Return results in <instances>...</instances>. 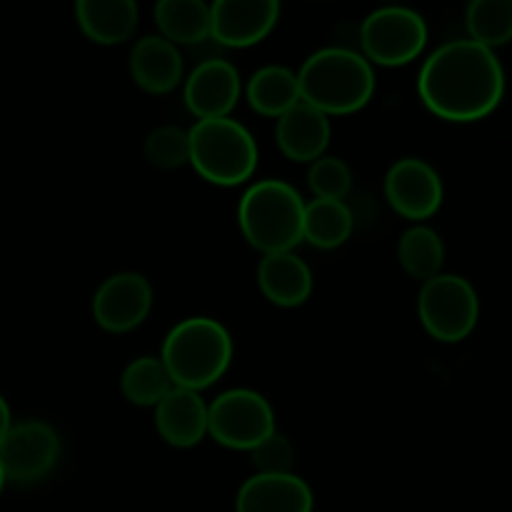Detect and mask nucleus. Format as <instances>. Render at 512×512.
<instances>
[{
  "label": "nucleus",
  "mask_w": 512,
  "mask_h": 512,
  "mask_svg": "<svg viewBox=\"0 0 512 512\" xmlns=\"http://www.w3.org/2000/svg\"><path fill=\"white\" fill-rule=\"evenodd\" d=\"M420 100L430 113L453 123H473L500 105L505 73L495 50L470 38L450 40L428 55L418 75Z\"/></svg>",
  "instance_id": "nucleus-1"
},
{
  "label": "nucleus",
  "mask_w": 512,
  "mask_h": 512,
  "mask_svg": "<svg viewBox=\"0 0 512 512\" xmlns=\"http://www.w3.org/2000/svg\"><path fill=\"white\" fill-rule=\"evenodd\" d=\"M300 100L330 115H348L365 108L375 93L373 65L358 50L330 48L315 50L298 73Z\"/></svg>",
  "instance_id": "nucleus-2"
},
{
  "label": "nucleus",
  "mask_w": 512,
  "mask_h": 512,
  "mask_svg": "<svg viewBox=\"0 0 512 512\" xmlns=\"http://www.w3.org/2000/svg\"><path fill=\"white\" fill-rule=\"evenodd\" d=\"M160 360L175 388L200 393L228 373L233 363V338L215 318H185L165 335Z\"/></svg>",
  "instance_id": "nucleus-3"
},
{
  "label": "nucleus",
  "mask_w": 512,
  "mask_h": 512,
  "mask_svg": "<svg viewBox=\"0 0 512 512\" xmlns=\"http://www.w3.org/2000/svg\"><path fill=\"white\" fill-rule=\"evenodd\" d=\"M305 200L285 180H258L238 205L245 240L263 255L288 253L303 240Z\"/></svg>",
  "instance_id": "nucleus-4"
},
{
  "label": "nucleus",
  "mask_w": 512,
  "mask_h": 512,
  "mask_svg": "<svg viewBox=\"0 0 512 512\" xmlns=\"http://www.w3.org/2000/svg\"><path fill=\"white\" fill-rule=\"evenodd\" d=\"M190 158L200 178L213 185H240L258 168V143L243 123L228 118L195 120L188 130Z\"/></svg>",
  "instance_id": "nucleus-5"
},
{
  "label": "nucleus",
  "mask_w": 512,
  "mask_h": 512,
  "mask_svg": "<svg viewBox=\"0 0 512 512\" xmlns=\"http://www.w3.org/2000/svg\"><path fill=\"white\" fill-rule=\"evenodd\" d=\"M418 315L428 335L440 343H460L478 325L480 300L463 275L440 273L425 280L418 295Z\"/></svg>",
  "instance_id": "nucleus-6"
},
{
  "label": "nucleus",
  "mask_w": 512,
  "mask_h": 512,
  "mask_svg": "<svg viewBox=\"0 0 512 512\" xmlns=\"http://www.w3.org/2000/svg\"><path fill=\"white\" fill-rule=\"evenodd\" d=\"M428 43V23L423 15L405 5H385L373 10L360 25V45L363 58L370 65L385 68L408 65L418 58Z\"/></svg>",
  "instance_id": "nucleus-7"
},
{
  "label": "nucleus",
  "mask_w": 512,
  "mask_h": 512,
  "mask_svg": "<svg viewBox=\"0 0 512 512\" xmlns=\"http://www.w3.org/2000/svg\"><path fill=\"white\" fill-rule=\"evenodd\" d=\"M275 430L273 405L255 390H225L208 405V435L223 448L250 453Z\"/></svg>",
  "instance_id": "nucleus-8"
},
{
  "label": "nucleus",
  "mask_w": 512,
  "mask_h": 512,
  "mask_svg": "<svg viewBox=\"0 0 512 512\" xmlns=\"http://www.w3.org/2000/svg\"><path fill=\"white\" fill-rule=\"evenodd\" d=\"M60 460V438L45 420H20L13 423L0 443V468L5 480L18 485H33L48 478Z\"/></svg>",
  "instance_id": "nucleus-9"
},
{
  "label": "nucleus",
  "mask_w": 512,
  "mask_h": 512,
  "mask_svg": "<svg viewBox=\"0 0 512 512\" xmlns=\"http://www.w3.org/2000/svg\"><path fill=\"white\" fill-rule=\"evenodd\" d=\"M153 308V285L145 275L125 270L105 278L93 295V318L108 333H130Z\"/></svg>",
  "instance_id": "nucleus-10"
},
{
  "label": "nucleus",
  "mask_w": 512,
  "mask_h": 512,
  "mask_svg": "<svg viewBox=\"0 0 512 512\" xmlns=\"http://www.w3.org/2000/svg\"><path fill=\"white\" fill-rule=\"evenodd\" d=\"M385 198L403 218L428 220L443 205V180L425 160L400 158L385 173Z\"/></svg>",
  "instance_id": "nucleus-11"
},
{
  "label": "nucleus",
  "mask_w": 512,
  "mask_h": 512,
  "mask_svg": "<svg viewBox=\"0 0 512 512\" xmlns=\"http://www.w3.org/2000/svg\"><path fill=\"white\" fill-rule=\"evenodd\" d=\"M278 18V0H215L210 5V38L228 48H248L260 43Z\"/></svg>",
  "instance_id": "nucleus-12"
},
{
  "label": "nucleus",
  "mask_w": 512,
  "mask_h": 512,
  "mask_svg": "<svg viewBox=\"0 0 512 512\" xmlns=\"http://www.w3.org/2000/svg\"><path fill=\"white\" fill-rule=\"evenodd\" d=\"M240 73L230 60L208 58L185 80V105L198 120L228 118L240 98Z\"/></svg>",
  "instance_id": "nucleus-13"
},
{
  "label": "nucleus",
  "mask_w": 512,
  "mask_h": 512,
  "mask_svg": "<svg viewBox=\"0 0 512 512\" xmlns=\"http://www.w3.org/2000/svg\"><path fill=\"white\" fill-rule=\"evenodd\" d=\"M313 508V490L295 473H255L240 485L235 498V512H313Z\"/></svg>",
  "instance_id": "nucleus-14"
},
{
  "label": "nucleus",
  "mask_w": 512,
  "mask_h": 512,
  "mask_svg": "<svg viewBox=\"0 0 512 512\" xmlns=\"http://www.w3.org/2000/svg\"><path fill=\"white\" fill-rule=\"evenodd\" d=\"M155 428L173 448H195L208 435V403L188 388H170L155 405Z\"/></svg>",
  "instance_id": "nucleus-15"
},
{
  "label": "nucleus",
  "mask_w": 512,
  "mask_h": 512,
  "mask_svg": "<svg viewBox=\"0 0 512 512\" xmlns=\"http://www.w3.org/2000/svg\"><path fill=\"white\" fill-rule=\"evenodd\" d=\"M333 128L330 118L308 103H295L288 113H283L275 123V140L283 155L298 163H313L323 158L328 150Z\"/></svg>",
  "instance_id": "nucleus-16"
},
{
  "label": "nucleus",
  "mask_w": 512,
  "mask_h": 512,
  "mask_svg": "<svg viewBox=\"0 0 512 512\" xmlns=\"http://www.w3.org/2000/svg\"><path fill=\"white\" fill-rule=\"evenodd\" d=\"M130 75L145 93L165 95L183 80V55L178 45L160 35H145L130 50Z\"/></svg>",
  "instance_id": "nucleus-17"
},
{
  "label": "nucleus",
  "mask_w": 512,
  "mask_h": 512,
  "mask_svg": "<svg viewBox=\"0 0 512 512\" xmlns=\"http://www.w3.org/2000/svg\"><path fill=\"white\" fill-rule=\"evenodd\" d=\"M258 285L278 308H298L313 295V270L293 250L270 253L258 265Z\"/></svg>",
  "instance_id": "nucleus-18"
},
{
  "label": "nucleus",
  "mask_w": 512,
  "mask_h": 512,
  "mask_svg": "<svg viewBox=\"0 0 512 512\" xmlns=\"http://www.w3.org/2000/svg\"><path fill=\"white\" fill-rule=\"evenodd\" d=\"M75 18L93 43L120 45L138 28L140 10L133 0H80Z\"/></svg>",
  "instance_id": "nucleus-19"
},
{
  "label": "nucleus",
  "mask_w": 512,
  "mask_h": 512,
  "mask_svg": "<svg viewBox=\"0 0 512 512\" xmlns=\"http://www.w3.org/2000/svg\"><path fill=\"white\" fill-rule=\"evenodd\" d=\"M245 98L255 113L278 120L295 103H300L298 75L288 65H263L250 75Z\"/></svg>",
  "instance_id": "nucleus-20"
},
{
  "label": "nucleus",
  "mask_w": 512,
  "mask_h": 512,
  "mask_svg": "<svg viewBox=\"0 0 512 512\" xmlns=\"http://www.w3.org/2000/svg\"><path fill=\"white\" fill-rule=\"evenodd\" d=\"M155 23L168 43L198 45L210 38V5L203 0H160Z\"/></svg>",
  "instance_id": "nucleus-21"
},
{
  "label": "nucleus",
  "mask_w": 512,
  "mask_h": 512,
  "mask_svg": "<svg viewBox=\"0 0 512 512\" xmlns=\"http://www.w3.org/2000/svg\"><path fill=\"white\" fill-rule=\"evenodd\" d=\"M353 213L343 200H310L303 213V240L320 250L340 248L353 235Z\"/></svg>",
  "instance_id": "nucleus-22"
},
{
  "label": "nucleus",
  "mask_w": 512,
  "mask_h": 512,
  "mask_svg": "<svg viewBox=\"0 0 512 512\" xmlns=\"http://www.w3.org/2000/svg\"><path fill=\"white\" fill-rule=\"evenodd\" d=\"M398 260L405 273L415 280H430L440 275L445 263V245L438 230L430 225H410L398 240Z\"/></svg>",
  "instance_id": "nucleus-23"
},
{
  "label": "nucleus",
  "mask_w": 512,
  "mask_h": 512,
  "mask_svg": "<svg viewBox=\"0 0 512 512\" xmlns=\"http://www.w3.org/2000/svg\"><path fill=\"white\" fill-rule=\"evenodd\" d=\"M170 388H173V380H170L163 360L153 358V355L135 358L133 363L125 365L123 375H120V390H123L125 400L138 408H155L170 393Z\"/></svg>",
  "instance_id": "nucleus-24"
},
{
  "label": "nucleus",
  "mask_w": 512,
  "mask_h": 512,
  "mask_svg": "<svg viewBox=\"0 0 512 512\" xmlns=\"http://www.w3.org/2000/svg\"><path fill=\"white\" fill-rule=\"evenodd\" d=\"M465 28L473 43L488 50L500 48L512 38V3L510 0H473L465 10Z\"/></svg>",
  "instance_id": "nucleus-25"
},
{
  "label": "nucleus",
  "mask_w": 512,
  "mask_h": 512,
  "mask_svg": "<svg viewBox=\"0 0 512 512\" xmlns=\"http://www.w3.org/2000/svg\"><path fill=\"white\" fill-rule=\"evenodd\" d=\"M145 160L153 168L160 170H178L188 163L190 145H188V130L178 128V125H160L153 133L145 138L143 145Z\"/></svg>",
  "instance_id": "nucleus-26"
},
{
  "label": "nucleus",
  "mask_w": 512,
  "mask_h": 512,
  "mask_svg": "<svg viewBox=\"0 0 512 512\" xmlns=\"http://www.w3.org/2000/svg\"><path fill=\"white\" fill-rule=\"evenodd\" d=\"M308 188L313 190L315 200H343L353 190V170L348 163L335 155H323L313 160L308 170Z\"/></svg>",
  "instance_id": "nucleus-27"
},
{
  "label": "nucleus",
  "mask_w": 512,
  "mask_h": 512,
  "mask_svg": "<svg viewBox=\"0 0 512 512\" xmlns=\"http://www.w3.org/2000/svg\"><path fill=\"white\" fill-rule=\"evenodd\" d=\"M250 460H253L258 475L293 473L295 448L293 443H290L288 435L275 430V433H270L268 438L260 440V443L250 450Z\"/></svg>",
  "instance_id": "nucleus-28"
},
{
  "label": "nucleus",
  "mask_w": 512,
  "mask_h": 512,
  "mask_svg": "<svg viewBox=\"0 0 512 512\" xmlns=\"http://www.w3.org/2000/svg\"><path fill=\"white\" fill-rule=\"evenodd\" d=\"M13 428V415H10V408H8V400L0 395V443L5 440V435H8V430Z\"/></svg>",
  "instance_id": "nucleus-29"
},
{
  "label": "nucleus",
  "mask_w": 512,
  "mask_h": 512,
  "mask_svg": "<svg viewBox=\"0 0 512 512\" xmlns=\"http://www.w3.org/2000/svg\"><path fill=\"white\" fill-rule=\"evenodd\" d=\"M5 483H8V480H5V473H3V468H0V493H3Z\"/></svg>",
  "instance_id": "nucleus-30"
}]
</instances>
